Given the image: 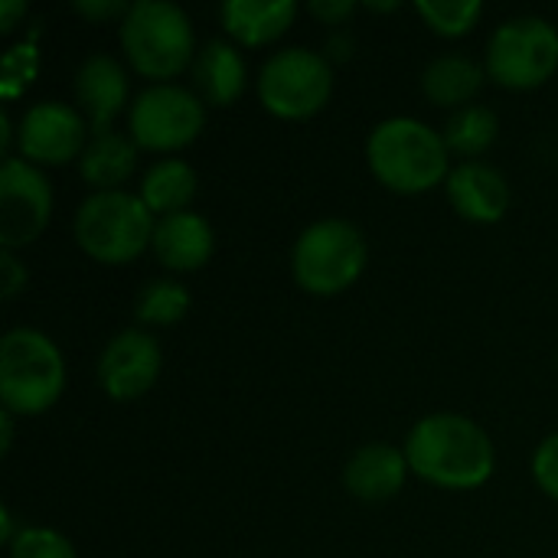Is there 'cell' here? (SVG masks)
Segmentation results:
<instances>
[{
	"label": "cell",
	"mask_w": 558,
	"mask_h": 558,
	"mask_svg": "<svg viewBox=\"0 0 558 558\" xmlns=\"http://www.w3.org/2000/svg\"><path fill=\"white\" fill-rule=\"evenodd\" d=\"M206 128V101L177 82L147 85L128 108V134L141 150L177 154Z\"/></svg>",
	"instance_id": "obj_9"
},
{
	"label": "cell",
	"mask_w": 558,
	"mask_h": 558,
	"mask_svg": "<svg viewBox=\"0 0 558 558\" xmlns=\"http://www.w3.org/2000/svg\"><path fill=\"white\" fill-rule=\"evenodd\" d=\"M409 474H412V468H409L405 451H399L386 441H373V445H363L347 461L343 484L363 504H386L405 487Z\"/></svg>",
	"instance_id": "obj_16"
},
{
	"label": "cell",
	"mask_w": 558,
	"mask_h": 558,
	"mask_svg": "<svg viewBox=\"0 0 558 558\" xmlns=\"http://www.w3.org/2000/svg\"><path fill=\"white\" fill-rule=\"evenodd\" d=\"M13 137H16V131H13V121H10V114L3 111V114H0V144H3V154H7V157H10Z\"/></svg>",
	"instance_id": "obj_31"
},
{
	"label": "cell",
	"mask_w": 558,
	"mask_h": 558,
	"mask_svg": "<svg viewBox=\"0 0 558 558\" xmlns=\"http://www.w3.org/2000/svg\"><path fill=\"white\" fill-rule=\"evenodd\" d=\"M402 451L412 474L441 490H477L497 471V448L490 435L458 412H435L418 418Z\"/></svg>",
	"instance_id": "obj_1"
},
{
	"label": "cell",
	"mask_w": 558,
	"mask_h": 558,
	"mask_svg": "<svg viewBox=\"0 0 558 558\" xmlns=\"http://www.w3.org/2000/svg\"><path fill=\"white\" fill-rule=\"evenodd\" d=\"M193 85L196 95L213 108H226L242 98L248 85V65L239 46L229 39H209L206 46H199L193 59Z\"/></svg>",
	"instance_id": "obj_18"
},
{
	"label": "cell",
	"mask_w": 558,
	"mask_h": 558,
	"mask_svg": "<svg viewBox=\"0 0 558 558\" xmlns=\"http://www.w3.org/2000/svg\"><path fill=\"white\" fill-rule=\"evenodd\" d=\"M163 369L160 343L137 327H128L108 340L98 356V386L114 402H134L154 389Z\"/></svg>",
	"instance_id": "obj_12"
},
{
	"label": "cell",
	"mask_w": 558,
	"mask_h": 558,
	"mask_svg": "<svg viewBox=\"0 0 558 558\" xmlns=\"http://www.w3.org/2000/svg\"><path fill=\"white\" fill-rule=\"evenodd\" d=\"M65 389V360L52 337L13 327L0 340V402L16 418L49 412Z\"/></svg>",
	"instance_id": "obj_4"
},
{
	"label": "cell",
	"mask_w": 558,
	"mask_h": 558,
	"mask_svg": "<svg viewBox=\"0 0 558 558\" xmlns=\"http://www.w3.org/2000/svg\"><path fill=\"white\" fill-rule=\"evenodd\" d=\"M369 10H379V13H386V10H399V3H366Z\"/></svg>",
	"instance_id": "obj_33"
},
{
	"label": "cell",
	"mask_w": 558,
	"mask_h": 558,
	"mask_svg": "<svg viewBox=\"0 0 558 558\" xmlns=\"http://www.w3.org/2000/svg\"><path fill=\"white\" fill-rule=\"evenodd\" d=\"M20 13H26V3L3 0V3H0V29H3V33H10V29H13V20H16Z\"/></svg>",
	"instance_id": "obj_30"
},
{
	"label": "cell",
	"mask_w": 558,
	"mask_h": 558,
	"mask_svg": "<svg viewBox=\"0 0 558 558\" xmlns=\"http://www.w3.org/2000/svg\"><path fill=\"white\" fill-rule=\"evenodd\" d=\"M255 88L268 114L281 121H307L327 108L333 95V69L320 52L288 46L265 59Z\"/></svg>",
	"instance_id": "obj_7"
},
{
	"label": "cell",
	"mask_w": 558,
	"mask_h": 558,
	"mask_svg": "<svg viewBox=\"0 0 558 558\" xmlns=\"http://www.w3.org/2000/svg\"><path fill=\"white\" fill-rule=\"evenodd\" d=\"M92 131L78 108L65 101H39L16 124V150L33 167H65L82 157Z\"/></svg>",
	"instance_id": "obj_11"
},
{
	"label": "cell",
	"mask_w": 558,
	"mask_h": 558,
	"mask_svg": "<svg viewBox=\"0 0 558 558\" xmlns=\"http://www.w3.org/2000/svg\"><path fill=\"white\" fill-rule=\"evenodd\" d=\"M72 88L92 134L111 131L114 118L128 108V69L108 52H92L75 69Z\"/></svg>",
	"instance_id": "obj_13"
},
{
	"label": "cell",
	"mask_w": 558,
	"mask_h": 558,
	"mask_svg": "<svg viewBox=\"0 0 558 558\" xmlns=\"http://www.w3.org/2000/svg\"><path fill=\"white\" fill-rule=\"evenodd\" d=\"M369 262L366 235L350 219H317L311 222L291 252L294 281L314 298H333L353 288Z\"/></svg>",
	"instance_id": "obj_6"
},
{
	"label": "cell",
	"mask_w": 558,
	"mask_h": 558,
	"mask_svg": "<svg viewBox=\"0 0 558 558\" xmlns=\"http://www.w3.org/2000/svg\"><path fill=\"white\" fill-rule=\"evenodd\" d=\"M72 10L85 20H124V13L131 10V3L121 0H75Z\"/></svg>",
	"instance_id": "obj_28"
},
{
	"label": "cell",
	"mask_w": 558,
	"mask_h": 558,
	"mask_svg": "<svg viewBox=\"0 0 558 558\" xmlns=\"http://www.w3.org/2000/svg\"><path fill=\"white\" fill-rule=\"evenodd\" d=\"M52 219V186L46 173L23 157L0 167V245L7 252L33 245Z\"/></svg>",
	"instance_id": "obj_10"
},
{
	"label": "cell",
	"mask_w": 558,
	"mask_h": 558,
	"mask_svg": "<svg viewBox=\"0 0 558 558\" xmlns=\"http://www.w3.org/2000/svg\"><path fill=\"white\" fill-rule=\"evenodd\" d=\"M441 131L418 118H386L369 131L366 141V163L373 177L402 196L432 193L435 186L448 183L451 157Z\"/></svg>",
	"instance_id": "obj_2"
},
{
	"label": "cell",
	"mask_w": 558,
	"mask_h": 558,
	"mask_svg": "<svg viewBox=\"0 0 558 558\" xmlns=\"http://www.w3.org/2000/svg\"><path fill=\"white\" fill-rule=\"evenodd\" d=\"M196 190H199L196 170L180 157H167L144 173L137 196L154 213V219H163L173 213H186L190 203L196 199Z\"/></svg>",
	"instance_id": "obj_21"
},
{
	"label": "cell",
	"mask_w": 558,
	"mask_h": 558,
	"mask_svg": "<svg viewBox=\"0 0 558 558\" xmlns=\"http://www.w3.org/2000/svg\"><path fill=\"white\" fill-rule=\"evenodd\" d=\"M415 13L425 20V26L432 33H438L445 39H458L481 23L484 3H477V0H418Z\"/></svg>",
	"instance_id": "obj_24"
},
{
	"label": "cell",
	"mask_w": 558,
	"mask_h": 558,
	"mask_svg": "<svg viewBox=\"0 0 558 558\" xmlns=\"http://www.w3.org/2000/svg\"><path fill=\"white\" fill-rule=\"evenodd\" d=\"M157 219L144 206L137 193L128 190H108L92 193L75 209V242L78 248L101 265H128L137 255H144L154 242Z\"/></svg>",
	"instance_id": "obj_5"
},
{
	"label": "cell",
	"mask_w": 558,
	"mask_h": 558,
	"mask_svg": "<svg viewBox=\"0 0 558 558\" xmlns=\"http://www.w3.org/2000/svg\"><path fill=\"white\" fill-rule=\"evenodd\" d=\"M307 13L327 26H340L356 13V3L353 0H314V3H307Z\"/></svg>",
	"instance_id": "obj_29"
},
{
	"label": "cell",
	"mask_w": 558,
	"mask_h": 558,
	"mask_svg": "<svg viewBox=\"0 0 558 558\" xmlns=\"http://www.w3.org/2000/svg\"><path fill=\"white\" fill-rule=\"evenodd\" d=\"M190 311V291L180 281H147L134 301V314L144 327H173Z\"/></svg>",
	"instance_id": "obj_23"
},
{
	"label": "cell",
	"mask_w": 558,
	"mask_h": 558,
	"mask_svg": "<svg viewBox=\"0 0 558 558\" xmlns=\"http://www.w3.org/2000/svg\"><path fill=\"white\" fill-rule=\"evenodd\" d=\"M448 199L454 213L474 226H494L507 216L510 209V183L507 177L484 163V160H464L451 170L448 183Z\"/></svg>",
	"instance_id": "obj_14"
},
{
	"label": "cell",
	"mask_w": 558,
	"mask_h": 558,
	"mask_svg": "<svg viewBox=\"0 0 558 558\" xmlns=\"http://www.w3.org/2000/svg\"><path fill=\"white\" fill-rule=\"evenodd\" d=\"M441 137H445L451 154H458L464 160H477L481 154H487L497 144L500 118L487 105H468V108L451 111Z\"/></svg>",
	"instance_id": "obj_22"
},
{
	"label": "cell",
	"mask_w": 558,
	"mask_h": 558,
	"mask_svg": "<svg viewBox=\"0 0 558 558\" xmlns=\"http://www.w3.org/2000/svg\"><path fill=\"white\" fill-rule=\"evenodd\" d=\"M10 558H78L75 546L49 526H23L10 543Z\"/></svg>",
	"instance_id": "obj_25"
},
{
	"label": "cell",
	"mask_w": 558,
	"mask_h": 558,
	"mask_svg": "<svg viewBox=\"0 0 558 558\" xmlns=\"http://www.w3.org/2000/svg\"><path fill=\"white\" fill-rule=\"evenodd\" d=\"M487 78L510 92H533L558 72V29L543 16H513L487 43Z\"/></svg>",
	"instance_id": "obj_8"
},
{
	"label": "cell",
	"mask_w": 558,
	"mask_h": 558,
	"mask_svg": "<svg viewBox=\"0 0 558 558\" xmlns=\"http://www.w3.org/2000/svg\"><path fill=\"white\" fill-rule=\"evenodd\" d=\"M150 252L157 255V262L167 271L190 275V271H199L213 258V252H216V232H213L209 219L199 216V213H193V209L173 213V216L157 219Z\"/></svg>",
	"instance_id": "obj_15"
},
{
	"label": "cell",
	"mask_w": 558,
	"mask_h": 558,
	"mask_svg": "<svg viewBox=\"0 0 558 558\" xmlns=\"http://www.w3.org/2000/svg\"><path fill=\"white\" fill-rule=\"evenodd\" d=\"M294 0H226L219 10L222 29L245 49L278 43L294 26Z\"/></svg>",
	"instance_id": "obj_17"
},
{
	"label": "cell",
	"mask_w": 558,
	"mask_h": 558,
	"mask_svg": "<svg viewBox=\"0 0 558 558\" xmlns=\"http://www.w3.org/2000/svg\"><path fill=\"white\" fill-rule=\"evenodd\" d=\"M118 39L128 65L154 85H167L183 75V69H193L199 52L193 20L170 0L131 3L118 26Z\"/></svg>",
	"instance_id": "obj_3"
},
{
	"label": "cell",
	"mask_w": 558,
	"mask_h": 558,
	"mask_svg": "<svg viewBox=\"0 0 558 558\" xmlns=\"http://www.w3.org/2000/svg\"><path fill=\"white\" fill-rule=\"evenodd\" d=\"M533 477H536L539 490L558 504V432L549 435L536 448V454H533Z\"/></svg>",
	"instance_id": "obj_26"
},
{
	"label": "cell",
	"mask_w": 558,
	"mask_h": 558,
	"mask_svg": "<svg viewBox=\"0 0 558 558\" xmlns=\"http://www.w3.org/2000/svg\"><path fill=\"white\" fill-rule=\"evenodd\" d=\"M137 144L131 141V134L121 131H98L88 137L82 157H78V173L82 180L95 190V193H108V190H121V183L134 173L137 167Z\"/></svg>",
	"instance_id": "obj_19"
},
{
	"label": "cell",
	"mask_w": 558,
	"mask_h": 558,
	"mask_svg": "<svg viewBox=\"0 0 558 558\" xmlns=\"http://www.w3.org/2000/svg\"><path fill=\"white\" fill-rule=\"evenodd\" d=\"M26 281H29V275H26V265L16 258V252L0 248V294H3V301H13L26 288Z\"/></svg>",
	"instance_id": "obj_27"
},
{
	"label": "cell",
	"mask_w": 558,
	"mask_h": 558,
	"mask_svg": "<svg viewBox=\"0 0 558 558\" xmlns=\"http://www.w3.org/2000/svg\"><path fill=\"white\" fill-rule=\"evenodd\" d=\"M484 82H487V69L464 52H445L432 59L428 69L422 72L425 98L438 108H454V111L468 108L471 98L484 88Z\"/></svg>",
	"instance_id": "obj_20"
},
{
	"label": "cell",
	"mask_w": 558,
	"mask_h": 558,
	"mask_svg": "<svg viewBox=\"0 0 558 558\" xmlns=\"http://www.w3.org/2000/svg\"><path fill=\"white\" fill-rule=\"evenodd\" d=\"M13 422H16V415H10V412H3V415H0V428H3L0 451H3V454H10V448H13Z\"/></svg>",
	"instance_id": "obj_32"
}]
</instances>
